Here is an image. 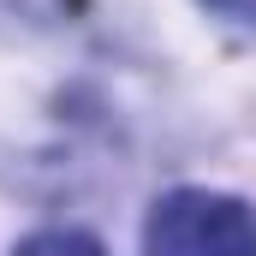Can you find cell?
<instances>
[{
    "label": "cell",
    "instance_id": "6da1fadb",
    "mask_svg": "<svg viewBox=\"0 0 256 256\" xmlns=\"http://www.w3.org/2000/svg\"><path fill=\"white\" fill-rule=\"evenodd\" d=\"M143 256H256V208L220 191H173L143 220Z\"/></svg>",
    "mask_w": 256,
    "mask_h": 256
},
{
    "label": "cell",
    "instance_id": "7a4b0ae2",
    "mask_svg": "<svg viewBox=\"0 0 256 256\" xmlns=\"http://www.w3.org/2000/svg\"><path fill=\"white\" fill-rule=\"evenodd\" d=\"M18 256H108L90 232H72V226H54V232H36V238H24Z\"/></svg>",
    "mask_w": 256,
    "mask_h": 256
},
{
    "label": "cell",
    "instance_id": "3957f363",
    "mask_svg": "<svg viewBox=\"0 0 256 256\" xmlns=\"http://www.w3.org/2000/svg\"><path fill=\"white\" fill-rule=\"evenodd\" d=\"M202 6H214V12H226V18H244V24H256V0H202Z\"/></svg>",
    "mask_w": 256,
    "mask_h": 256
}]
</instances>
